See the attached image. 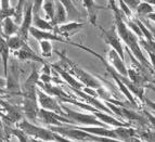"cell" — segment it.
<instances>
[{
    "label": "cell",
    "mask_w": 155,
    "mask_h": 142,
    "mask_svg": "<svg viewBox=\"0 0 155 142\" xmlns=\"http://www.w3.org/2000/svg\"><path fill=\"white\" fill-rule=\"evenodd\" d=\"M114 13V24L116 26L117 33H118L119 37L122 39V41L125 42L128 48L130 49V51L132 52V54L134 55L136 59L139 60V62L143 65V66H149L150 62L145 59L143 51L141 49L139 41V37L137 36V34L134 31L130 29L129 26H127L126 21L124 20V14L120 10L115 11Z\"/></svg>",
    "instance_id": "cell-1"
},
{
    "label": "cell",
    "mask_w": 155,
    "mask_h": 142,
    "mask_svg": "<svg viewBox=\"0 0 155 142\" xmlns=\"http://www.w3.org/2000/svg\"><path fill=\"white\" fill-rule=\"evenodd\" d=\"M48 128L55 131L58 134H62L70 141H111V138L107 137H100L96 136L88 131L78 128L77 125H64V126H49Z\"/></svg>",
    "instance_id": "cell-2"
},
{
    "label": "cell",
    "mask_w": 155,
    "mask_h": 142,
    "mask_svg": "<svg viewBox=\"0 0 155 142\" xmlns=\"http://www.w3.org/2000/svg\"><path fill=\"white\" fill-rule=\"evenodd\" d=\"M16 127L24 130L31 137H35L37 140H42V141H70L62 134H58L55 131H52L50 128L39 127L31 124L27 118H23L20 121H18Z\"/></svg>",
    "instance_id": "cell-3"
},
{
    "label": "cell",
    "mask_w": 155,
    "mask_h": 142,
    "mask_svg": "<svg viewBox=\"0 0 155 142\" xmlns=\"http://www.w3.org/2000/svg\"><path fill=\"white\" fill-rule=\"evenodd\" d=\"M58 54L60 55V57L62 58L63 61H65L66 62V64H68V66L70 67V72L72 73L73 75L75 76L76 78H77L78 80H79L80 83L83 84L85 87H89V88H93V89H98V88L102 87V83H101L100 80L98 79V78H96L93 75H91L90 73H88L87 71L83 70L81 67H79L77 64H75V63H73L72 61H71L68 58H66L64 54H62V53H59V52H57Z\"/></svg>",
    "instance_id": "cell-4"
},
{
    "label": "cell",
    "mask_w": 155,
    "mask_h": 142,
    "mask_svg": "<svg viewBox=\"0 0 155 142\" xmlns=\"http://www.w3.org/2000/svg\"><path fill=\"white\" fill-rule=\"evenodd\" d=\"M63 110L66 113V116L73 121H75L76 125H81V126H104L109 127L106 124H104L103 121H101L94 114H85L80 113V112L73 111V110L68 109L67 106L62 105Z\"/></svg>",
    "instance_id": "cell-5"
},
{
    "label": "cell",
    "mask_w": 155,
    "mask_h": 142,
    "mask_svg": "<svg viewBox=\"0 0 155 142\" xmlns=\"http://www.w3.org/2000/svg\"><path fill=\"white\" fill-rule=\"evenodd\" d=\"M38 119L44 124L48 126H64V125H76L75 121H73L67 116H64L62 114H59L57 112L48 111L42 107H40L38 112Z\"/></svg>",
    "instance_id": "cell-6"
},
{
    "label": "cell",
    "mask_w": 155,
    "mask_h": 142,
    "mask_svg": "<svg viewBox=\"0 0 155 142\" xmlns=\"http://www.w3.org/2000/svg\"><path fill=\"white\" fill-rule=\"evenodd\" d=\"M37 99H38V103L40 107L48 110V111L57 112V113L66 116V113L63 110L62 105H60L57 98L49 94V93H47L45 90H42L41 88H37Z\"/></svg>",
    "instance_id": "cell-7"
},
{
    "label": "cell",
    "mask_w": 155,
    "mask_h": 142,
    "mask_svg": "<svg viewBox=\"0 0 155 142\" xmlns=\"http://www.w3.org/2000/svg\"><path fill=\"white\" fill-rule=\"evenodd\" d=\"M100 31L103 33L104 40H105L106 44L110 45L111 48H113L114 50H116L117 53L120 55L122 59H125V53H124V48H123V45H122V39H120L118 33H117L115 24H114V26L111 29L105 31V29L101 28L100 27Z\"/></svg>",
    "instance_id": "cell-8"
},
{
    "label": "cell",
    "mask_w": 155,
    "mask_h": 142,
    "mask_svg": "<svg viewBox=\"0 0 155 142\" xmlns=\"http://www.w3.org/2000/svg\"><path fill=\"white\" fill-rule=\"evenodd\" d=\"M34 21V10H33V0H27L24 9V15L22 23L20 24V31H18V35L23 39H25L27 41V37L29 35V29L33 26Z\"/></svg>",
    "instance_id": "cell-9"
},
{
    "label": "cell",
    "mask_w": 155,
    "mask_h": 142,
    "mask_svg": "<svg viewBox=\"0 0 155 142\" xmlns=\"http://www.w3.org/2000/svg\"><path fill=\"white\" fill-rule=\"evenodd\" d=\"M29 35L36 39L37 41H41V40H51V41H58V42H64V44H70L72 42L68 41V39L64 38L63 36L57 34L55 31H44V29H39L35 26H31L29 29Z\"/></svg>",
    "instance_id": "cell-10"
},
{
    "label": "cell",
    "mask_w": 155,
    "mask_h": 142,
    "mask_svg": "<svg viewBox=\"0 0 155 142\" xmlns=\"http://www.w3.org/2000/svg\"><path fill=\"white\" fill-rule=\"evenodd\" d=\"M40 110V106L38 103L37 96L33 97H23V112L24 116L27 119L31 121H37L38 119V112Z\"/></svg>",
    "instance_id": "cell-11"
},
{
    "label": "cell",
    "mask_w": 155,
    "mask_h": 142,
    "mask_svg": "<svg viewBox=\"0 0 155 142\" xmlns=\"http://www.w3.org/2000/svg\"><path fill=\"white\" fill-rule=\"evenodd\" d=\"M11 68H9L8 76L5 78V87L7 91L12 94H22L21 93V85L18 80V65L14 62L11 64Z\"/></svg>",
    "instance_id": "cell-12"
},
{
    "label": "cell",
    "mask_w": 155,
    "mask_h": 142,
    "mask_svg": "<svg viewBox=\"0 0 155 142\" xmlns=\"http://www.w3.org/2000/svg\"><path fill=\"white\" fill-rule=\"evenodd\" d=\"M84 26H85V23H80L77 21H70L57 26L54 31L63 36L64 38H70V37L74 36L75 34H77L80 29H83Z\"/></svg>",
    "instance_id": "cell-13"
},
{
    "label": "cell",
    "mask_w": 155,
    "mask_h": 142,
    "mask_svg": "<svg viewBox=\"0 0 155 142\" xmlns=\"http://www.w3.org/2000/svg\"><path fill=\"white\" fill-rule=\"evenodd\" d=\"M1 107H2V112H1V117L2 118L8 119L11 123H18L21 119H23V112L18 110L14 105L7 103L5 101H1Z\"/></svg>",
    "instance_id": "cell-14"
},
{
    "label": "cell",
    "mask_w": 155,
    "mask_h": 142,
    "mask_svg": "<svg viewBox=\"0 0 155 142\" xmlns=\"http://www.w3.org/2000/svg\"><path fill=\"white\" fill-rule=\"evenodd\" d=\"M78 128L85 130V131H88L92 134H96V136H100V137H107L111 138L113 140H116L119 141L118 136L116 134L115 130L114 129H109V127H104V126H81V125H77Z\"/></svg>",
    "instance_id": "cell-15"
},
{
    "label": "cell",
    "mask_w": 155,
    "mask_h": 142,
    "mask_svg": "<svg viewBox=\"0 0 155 142\" xmlns=\"http://www.w3.org/2000/svg\"><path fill=\"white\" fill-rule=\"evenodd\" d=\"M13 54H14L15 58H18V60H21V61H33V62L45 64V61L41 59V57L37 55L27 44L24 45L21 49L13 51Z\"/></svg>",
    "instance_id": "cell-16"
},
{
    "label": "cell",
    "mask_w": 155,
    "mask_h": 142,
    "mask_svg": "<svg viewBox=\"0 0 155 142\" xmlns=\"http://www.w3.org/2000/svg\"><path fill=\"white\" fill-rule=\"evenodd\" d=\"M107 61L117 72L128 77V70L124 63V59H122L116 50H114L113 48H111L107 52Z\"/></svg>",
    "instance_id": "cell-17"
},
{
    "label": "cell",
    "mask_w": 155,
    "mask_h": 142,
    "mask_svg": "<svg viewBox=\"0 0 155 142\" xmlns=\"http://www.w3.org/2000/svg\"><path fill=\"white\" fill-rule=\"evenodd\" d=\"M93 114L100 119L101 121H103L104 124H106L107 126L111 127H129L128 123H125L122 119H117L115 117L111 116L110 113H106V112L100 111V110H97V111L93 112Z\"/></svg>",
    "instance_id": "cell-18"
},
{
    "label": "cell",
    "mask_w": 155,
    "mask_h": 142,
    "mask_svg": "<svg viewBox=\"0 0 155 142\" xmlns=\"http://www.w3.org/2000/svg\"><path fill=\"white\" fill-rule=\"evenodd\" d=\"M1 28H2V34L1 36L5 38H9L11 36H14L20 31V24L13 20V18H7L1 21Z\"/></svg>",
    "instance_id": "cell-19"
},
{
    "label": "cell",
    "mask_w": 155,
    "mask_h": 142,
    "mask_svg": "<svg viewBox=\"0 0 155 142\" xmlns=\"http://www.w3.org/2000/svg\"><path fill=\"white\" fill-rule=\"evenodd\" d=\"M52 66L54 67V70L57 71L58 73L60 74V76L63 78V79L65 80L67 83V85L70 86V87L72 88H77V89H83L85 86L83 85V84L80 83L79 80L77 79V78L75 77L74 75H72L71 73H68L67 71L63 70V67H61L60 65L58 64H53Z\"/></svg>",
    "instance_id": "cell-20"
},
{
    "label": "cell",
    "mask_w": 155,
    "mask_h": 142,
    "mask_svg": "<svg viewBox=\"0 0 155 142\" xmlns=\"http://www.w3.org/2000/svg\"><path fill=\"white\" fill-rule=\"evenodd\" d=\"M0 53H1V65H2V74L3 77L7 78L9 73V53H10V47H9L7 39L5 37H1V41H0Z\"/></svg>",
    "instance_id": "cell-21"
},
{
    "label": "cell",
    "mask_w": 155,
    "mask_h": 142,
    "mask_svg": "<svg viewBox=\"0 0 155 142\" xmlns=\"http://www.w3.org/2000/svg\"><path fill=\"white\" fill-rule=\"evenodd\" d=\"M85 9L87 10V15H88V20L90 23L93 25H97V12L100 9H105L104 7H101L96 2V0H81Z\"/></svg>",
    "instance_id": "cell-22"
},
{
    "label": "cell",
    "mask_w": 155,
    "mask_h": 142,
    "mask_svg": "<svg viewBox=\"0 0 155 142\" xmlns=\"http://www.w3.org/2000/svg\"><path fill=\"white\" fill-rule=\"evenodd\" d=\"M67 20H68V18H67L66 9H65V7L62 5V2L60 0H57L55 1V13H54L53 21H52V24L57 27V26L61 25V24L66 23Z\"/></svg>",
    "instance_id": "cell-23"
},
{
    "label": "cell",
    "mask_w": 155,
    "mask_h": 142,
    "mask_svg": "<svg viewBox=\"0 0 155 142\" xmlns=\"http://www.w3.org/2000/svg\"><path fill=\"white\" fill-rule=\"evenodd\" d=\"M115 132L118 136V139L122 140V141H134V140H139L137 138V131L134 129V128H130V127H116L115 128Z\"/></svg>",
    "instance_id": "cell-24"
},
{
    "label": "cell",
    "mask_w": 155,
    "mask_h": 142,
    "mask_svg": "<svg viewBox=\"0 0 155 142\" xmlns=\"http://www.w3.org/2000/svg\"><path fill=\"white\" fill-rule=\"evenodd\" d=\"M119 109H120V114H122V118L125 119H128V121H138L140 124H147L149 123L147 117L142 116V115H140L138 114L137 112L132 111V110H127L126 107H120L119 106Z\"/></svg>",
    "instance_id": "cell-25"
},
{
    "label": "cell",
    "mask_w": 155,
    "mask_h": 142,
    "mask_svg": "<svg viewBox=\"0 0 155 142\" xmlns=\"http://www.w3.org/2000/svg\"><path fill=\"white\" fill-rule=\"evenodd\" d=\"M33 26L37 27L39 29H44V31H55V26L52 24L51 21L49 20H44L39 16V14H34V21H33Z\"/></svg>",
    "instance_id": "cell-26"
},
{
    "label": "cell",
    "mask_w": 155,
    "mask_h": 142,
    "mask_svg": "<svg viewBox=\"0 0 155 142\" xmlns=\"http://www.w3.org/2000/svg\"><path fill=\"white\" fill-rule=\"evenodd\" d=\"M60 1L62 2V5H64L65 9H66L67 18H68V20H70V21H76L77 18H80L79 11L76 9L75 5L73 3L72 0H60Z\"/></svg>",
    "instance_id": "cell-27"
},
{
    "label": "cell",
    "mask_w": 155,
    "mask_h": 142,
    "mask_svg": "<svg viewBox=\"0 0 155 142\" xmlns=\"http://www.w3.org/2000/svg\"><path fill=\"white\" fill-rule=\"evenodd\" d=\"M7 42H8L10 49L12 50V51H15V50L21 49L22 47L26 44V40L22 38L18 34H16L14 36H11V37H9V38H7Z\"/></svg>",
    "instance_id": "cell-28"
},
{
    "label": "cell",
    "mask_w": 155,
    "mask_h": 142,
    "mask_svg": "<svg viewBox=\"0 0 155 142\" xmlns=\"http://www.w3.org/2000/svg\"><path fill=\"white\" fill-rule=\"evenodd\" d=\"M55 1L57 0H45L44 5H42V9H44L45 14H46V18L51 22L53 21V18H54Z\"/></svg>",
    "instance_id": "cell-29"
},
{
    "label": "cell",
    "mask_w": 155,
    "mask_h": 142,
    "mask_svg": "<svg viewBox=\"0 0 155 142\" xmlns=\"http://www.w3.org/2000/svg\"><path fill=\"white\" fill-rule=\"evenodd\" d=\"M155 12L154 7L151 3H149L147 1H141L138 5L137 9H136V13L138 14L139 18H143V16H147L150 13Z\"/></svg>",
    "instance_id": "cell-30"
},
{
    "label": "cell",
    "mask_w": 155,
    "mask_h": 142,
    "mask_svg": "<svg viewBox=\"0 0 155 142\" xmlns=\"http://www.w3.org/2000/svg\"><path fill=\"white\" fill-rule=\"evenodd\" d=\"M26 2H27V0H18V5H16V7H15L16 12H15V16H14V20H15V22L18 24L22 23Z\"/></svg>",
    "instance_id": "cell-31"
},
{
    "label": "cell",
    "mask_w": 155,
    "mask_h": 142,
    "mask_svg": "<svg viewBox=\"0 0 155 142\" xmlns=\"http://www.w3.org/2000/svg\"><path fill=\"white\" fill-rule=\"evenodd\" d=\"M39 42L41 55L44 58H50L52 55V44L51 40H41Z\"/></svg>",
    "instance_id": "cell-32"
},
{
    "label": "cell",
    "mask_w": 155,
    "mask_h": 142,
    "mask_svg": "<svg viewBox=\"0 0 155 142\" xmlns=\"http://www.w3.org/2000/svg\"><path fill=\"white\" fill-rule=\"evenodd\" d=\"M45 0H33V10L34 14H38L39 11L41 10L42 5H44Z\"/></svg>",
    "instance_id": "cell-33"
},
{
    "label": "cell",
    "mask_w": 155,
    "mask_h": 142,
    "mask_svg": "<svg viewBox=\"0 0 155 142\" xmlns=\"http://www.w3.org/2000/svg\"><path fill=\"white\" fill-rule=\"evenodd\" d=\"M143 49L147 51V53L149 54V59H150V63L152 64V66L155 68V52H153L151 49H149V48H143Z\"/></svg>",
    "instance_id": "cell-34"
},
{
    "label": "cell",
    "mask_w": 155,
    "mask_h": 142,
    "mask_svg": "<svg viewBox=\"0 0 155 142\" xmlns=\"http://www.w3.org/2000/svg\"><path fill=\"white\" fill-rule=\"evenodd\" d=\"M124 1L129 5V8L131 9V10H134V11L137 9L138 5L141 2V0H124Z\"/></svg>",
    "instance_id": "cell-35"
},
{
    "label": "cell",
    "mask_w": 155,
    "mask_h": 142,
    "mask_svg": "<svg viewBox=\"0 0 155 142\" xmlns=\"http://www.w3.org/2000/svg\"><path fill=\"white\" fill-rule=\"evenodd\" d=\"M144 115L147 116L149 123L152 125V127L154 128V130H155V115H154V114H152V113H150V112H147V111H144Z\"/></svg>",
    "instance_id": "cell-36"
},
{
    "label": "cell",
    "mask_w": 155,
    "mask_h": 142,
    "mask_svg": "<svg viewBox=\"0 0 155 142\" xmlns=\"http://www.w3.org/2000/svg\"><path fill=\"white\" fill-rule=\"evenodd\" d=\"M107 1H109L110 8H111V10L113 11V12L120 10V9H119V7H117V5H116V1H118V0H107Z\"/></svg>",
    "instance_id": "cell-37"
},
{
    "label": "cell",
    "mask_w": 155,
    "mask_h": 142,
    "mask_svg": "<svg viewBox=\"0 0 155 142\" xmlns=\"http://www.w3.org/2000/svg\"><path fill=\"white\" fill-rule=\"evenodd\" d=\"M0 7H1V11H3L7 10V9H10L12 5H10V0H1Z\"/></svg>",
    "instance_id": "cell-38"
},
{
    "label": "cell",
    "mask_w": 155,
    "mask_h": 142,
    "mask_svg": "<svg viewBox=\"0 0 155 142\" xmlns=\"http://www.w3.org/2000/svg\"><path fill=\"white\" fill-rule=\"evenodd\" d=\"M144 103L147 104L150 109H152L153 111H155V102H153V101L149 100V99H144Z\"/></svg>",
    "instance_id": "cell-39"
},
{
    "label": "cell",
    "mask_w": 155,
    "mask_h": 142,
    "mask_svg": "<svg viewBox=\"0 0 155 142\" xmlns=\"http://www.w3.org/2000/svg\"><path fill=\"white\" fill-rule=\"evenodd\" d=\"M144 24L147 26V27H149V29H150V31H151V33H152L153 37H154V39H155V27H154V26H153V25H151V24L147 23V22H145Z\"/></svg>",
    "instance_id": "cell-40"
},
{
    "label": "cell",
    "mask_w": 155,
    "mask_h": 142,
    "mask_svg": "<svg viewBox=\"0 0 155 142\" xmlns=\"http://www.w3.org/2000/svg\"><path fill=\"white\" fill-rule=\"evenodd\" d=\"M147 18H149V20H150V21L155 22V12L150 13V14H149V15H147Z\"/></svg>",
    "instance_id": "cell-41"
},
{
    "label": "cell",
    "mask_w": 155,
    "mask_h": 142,
    "mask_svg": "<svg viewBox=\"0 0 155 142\" xmlns=\"http://www.w3.org/2000/svg\"><path fill=\"white\" fill-rule=\"evenodd\" d=\"M145 1H147L149 3H151V5L155 7V0H145Z\"/></svg>",
    "instance_id": "cell-42"
}]
</instances>
